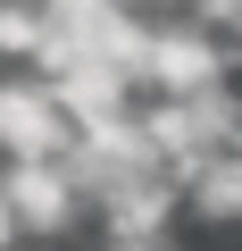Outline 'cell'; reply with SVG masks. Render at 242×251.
<instances>
[{
    "label": "cell",
    "mask_w": 242,
    "mask_h": 251,
    "mask_svg": "<svg viewBox=\"0 0 242 251\" xmlns=\"http://www.w3.org/2000/svg\"><path fill=\"white\" fill-rule=\"evenodd\" d=\"M200 17H209V25H217V34L242 50V0H200Z\"/></svg>",
    "instance_id": "obj_10"
},
{
    "label": "cell",
    "mask_w": 242,
    "mask_h": 251,
    "mask_svg": "<svg viewBox=\"0 0 242 251\" xmlns=\"http://www.w3.org/2000/svg\"><path fill=\"white\" fill-rule=\"evenodd\" d=\"M92 9H109V0H42V17H92Z\"/></svg>",
    "instance_id": "obj_11"
},
{
    "label": "cell",
    "mask_w": 242,
    "mask_h": 251,
    "mask_svg": "<svg viewBox=\"0 0 242 251\" xmlns=\"http://www.w3.org/2000/svg\"><path fill=\"white\" fill-rule=\"evenodd\" d=\"M17 234H25V226H17V209H9V193H0V251H9Z\"/></svg>",
    "instance_id": "obj_12"
},
{
    "label": "cell",
    "mask_w": 242,
    "mask_h": 251,
    "mask_svg": "<svg viewBox=\"0 0 242 251\" xmlns=\"http://www.w3.org/2000/svg\"><path fill=\"white\" fill-rule=\"evenodd\" d=\"M184 218L200 226H242V151H217L184 176Z\"/></svg>",
    "instance_id": "obj_8"
},
{
    "label": "cell",
    "mask_w": 242,
    "mask_h": 251,
    "mask_svg": "<svg viewBox=\"0 0 242 251\" xmlns=\"http://www.w3.org/2000/svg\"><path fill=\"white\" fill-rule=\"evenodd\" d=\"M75 151V117L59 109V84L9 75L0 84V159H67Z\"/></svg>",
    "instance_id": "obj_3"
},
{
    "label": "cell",
    "mask_w": 242,
    "mask_h": 251,
    "mask_svg": "<svg viewBox=\"0 0 242 251\" xmlns=\"http://www.w3.org/2000/svg\"><path fill=\"white\" fill-rule=\"evenodd\" d=\"M134 92H142L134 75H117V67H92V59L59 75V109L75 117V134H92V126H117V117H134V109H142Z\"/></svg>",
    "instance_id": "obj_7"
},
{
    "label": "cell",
    "mask_w": 242,
    "mask_h": 251,
    "mask_svg": "<svg viewBox=\"0 0 242 251\" xmlns=\"http://www.w3.org/2000/svg\"><path fill=\"white\" fill-rule=\"evenodd\" d=\"M234 151H242V143H234Z\"/></svg>",
    "instance_id": "obj_14"
},
{
    "label": "cell",
    "mask_w": 242,
    "mask_h": 251,
    "mask_svg": "<svg viewBox=\"0 0 242 251\" xmlns=\"http://www.w3.org/2000/svg\"><path fill=\"white\" fill-rule=\"evenodd\" d=\"M0 193H9L17 226H25V234H42V243L75 234V218L92 209V193L75 184V168H67V159H9V168H0Z\"/></svg>",
    "instance_id": "obj_2"
},
{
    "label": "cell",
    "mask_w": 242,
    "mask_h": 251,
    "mask_svg": "<svg viewBox=\"0 0 242 251\" xmlns=\"http://www.w3.org/2000/svg\"><path fill=\"white\" fill-rule=\"evenodd\" d=\"M42 34H50V17H42V9H0V59H34V50H42Z\"/></svg>",
    "instance_id": "obj_9"
},
{
    "label": "cell",
    "mask_w": 242,
    "mask_h": 251,
    "mask_svg": "<svg viewBox=\"0 0 242 251\" xmlns=\"http://www.w3.org/2000/svg\"><path fill=\"white\" fill-rule=\"evenodd\" d=\"M59 25L75 34V50H84L92 67H117V75H134V84L151 92V42H159V17L126 9V0H109V9H92V17H59Z\"/></svg>",
    "instance_id": "obj_6"
},
{
    "label": "cell",
    "mask_w": 242,
    "mask_h": 251,
    "mask_svg": "<svg viewBox=\"0 0 242 251\" xmlns=\"http://www.w3.org/2000/svg\"><path fill=\"white\" fill-rule=\"evenodd\" d=\"M176 209H184V176H176V168L126 176V184H109V193L92 201L100 243H159V234L176 226Z\"/></svg>",
    "instance_id": "obj_5"
},
{
    "label": "cell",
    "mask_w": 242,
    "mask_h": 251,
    "mask_svg": "<svg viewBox=\"0 0 242 251\" xmlns=\"http://www.w3.org/2000/svg\"><path fill=\"white\" fill-rule=\"evenodd\" d=\"M142 126H151L159 159H167L176 176H192L200 159H217V151L242 143V92H234V84H217V92H159V100L142 109Z\"/></svg>",
    "instance_id": "obj_1"
},
{
    "label": "cell",
    "mask_w": 242,
    "mask_h": 251,
    "mask_svg": "<svg viewBox=\"0 0 242 251\" xmlns=\"http://www.w3.org/2000/svg\"><path fill=\"white\" fill-rule=\"evenodd\" d=\"M126 9H142V17H176L184 0H126Z\"/></svg>",
    "instance_id": "obj_13"
},
{
    "label": "cell",
    "mask_w": 242,
    "mask_h": 251,
    "mask_svg": "<svg viewBox=\"0 0 242 251\" xmlns=\"http://www.w3.org/2000/svg\"><path fill=\"white\" fill-rule=\"evenodd\" d=\"M234 75V42L209 17H159L151 42V92H217Z\"/></svg>",
    "instance_id": "obj_4"
}]
</instances>
